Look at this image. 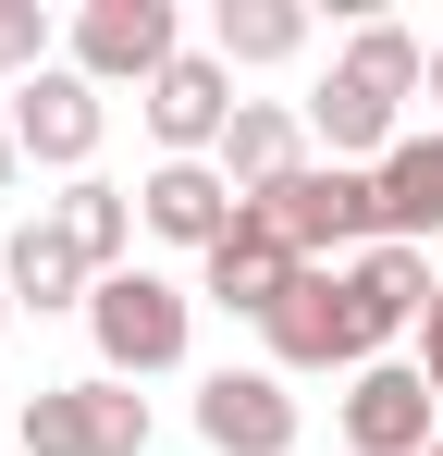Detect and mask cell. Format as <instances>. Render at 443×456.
Instances as JSON below:
<instances>
[{"label":"cell","mask_w":443,"mask_h":456,"mask_svg":"<svg viewBox=\"0 0 443 456\" xmlns=\"http://www.w3.org/2000/svg\"><path fill=\"white\" fill-rule=\"evenodd\" d=\"M136 223L160 234V247H197V259H210L222 234L246 223V198L222 185V160H160V173L136 185Z\"/></svg>","instance_id":"8fae6325"},{"label":"cell","mask_w":443,"mask_h":456,"mask_svg":"<svg viewBox=\"0 0 443 456\" xmlns=\"http://www.w3.org/2000/svg\"><path fill=\"white\" fill-rule=\"evenodd\" d=\"M12 160H25V149H12V124H0V185H12Z\"/></svg>","instance_id":"44dd1931"},{"label":"cell","mask_w":443,"mask_h":456,"mask_svg":"<svg viewBox=\"0 0 443 456\" xmlns=\"http://www.w3.org/2000/svg\"><path fill=\"white\" fill-rule=\"evenodd\" d=\"M86 333H99L111 382L173 370V358H185V284H160V272H111V284L86 297Z\"/></svg>","instance_id":"277c9868"},{"label":"cell","mask_w":443,"mask_h":456,"mask_svg":"<svg viewBox=\"0 0 443 456\" xmlns=\"http://www.w3.org/2000/svg\"><path fill=\"white\" fill-rule=\"evenodd\" d=\"M185 62L173 50V0H86L74 12V75L86 86H160Z\"/></svg>","instance_id":"8992f818"},{"label":"cell","mask_w":443,"mask_h":456,"mask_svg":"<svg viewBox=\"0 0 443 456\" xmlns=\"http://www.w3.org/2000/svg\"><path fill=\"white\" fill-rule=\"evenodd\" d=\"M284 173H308V124H295L284 99H246L234 136H222V185H234V198H271Z\"/></svg>","instance_id":"9a60e30c"},{"label":"cell","mask_w":443,"mask_h":456,"mask_svg":"<svg viewBox=\"0 0 443 456\" xmlns=\"http://www.w3.org/2000/svg\"><path fill=\"white\" fill-rule=\"evenodd\" d=\"M295 272H308V259H295L284 234L246 210V223H234V234L210 247V259H197V297H210V308H234V321H271V308L295 297Z\"/></svg>","instance_id":"7c38bea8"},{"label":"cell","mask_w":443,"mask_h":456,"mask_svg":"<svg viewBox=\"0 0 443 456\" xmlns=\"http://www.w3.org/2000/svg\"><path fill=\"white\" fill-rule=\"evenodd\" d=\"M259 333H271V370H369V358H382L358 297H345V272H295V297L271 308Z\"/></svg>","instance_id":"5b68a950"},{"label":"cell","mask_w":443,"mask_h":456,"mask_svg":"<svg viewBox=\"0 0 443 456\" xmlns=\"http://www.w3.org/2000/svg\"><path fill=\"white\" fill-rule=\"evenodd\" d=\"M431 111H443V37H431Z\"/></svg>","instance_id":"7402d4cb"},{"label":"cell","mask_w":443,"mask_h":456,"mask_svg":"<svg viewBox=\"0 0 443 456\" xmlns=\"http://www.w3.org/2000/svg\"><path fill=\"white\" fill-rule=\"evenodd\" d=\"M369 173H382V234L394 247H431L443 234V136H394Z\"/></svg>","instance_id":"2e32d148"},{"label":"cell","mask_w":443,"mask_h":456,"mask_svg":"<svg viewBox=\"0 0 443 456\" xmlns=\"http://www.w3.org/2000/svg\"><path fill=\"white\" fill-rule=\"evenodd\" d=\"M234 111H246V99H234V62H222V50H185L173 75L148 86V136H160L173 160H222Z\"/></svg>","instance_id":"ba28073f"},{"label":"cell","mask_w":443,"mask_h":456,"mask_svg":"<svg viewBox=\"0 0 443 456\" xmlns=\"http://www.w3.org/2000/svg\"><path fill=\"white\" fill-rule=\"evenodd\" d=\"M308 50V0H222V62H295Z\"/></svg>","instance_id":"ac0fdd59"},{"label":"cell","mask_w":443,"mask_h":456,"mask_svg":"<svg viewBox=\"0 0 443 456\" xmlns=\"http://www.w3.org/2000/svg\"><path fill=\"white\" fill-rule=\"evenodd\" d=\"M0 321H12V284H0Z\"/></svg>","instance_id":"603a6c76"},{"label":"cell","mask_w":443,"mask_h":456,"mask_svg":"<svg viewBox=\"0 0 443 456\" xmlns=\"http://www.w3.org/2000/svg\"><path fill=\"white\" fill-rule=\"evenodd\" d=\"M431 86V50L407 37V25H358L345 37V62H333V86L308 99V124L333 136V160H369V149H394V111Z\"/></svg>","instance_id":"6da1fadb"},{"label":"cell","mask_w":443,"mask_h":456,"mask_svg":"<svg viewBox=\"0 0 443 456\" xmlns=\"http://www.w3.org/2000/svg\"><path fill=\"white\" fill-rule=\"evenodd\" d=\"M50 223H62L74 247H86V272L111 284V272H124V247H136V198H124V185H99V173H74L62 198H50Z\"/></svg>","instance_id":"e0dca14e"},{"label":"cell","mask_w":443,"mask_h":456,"mask_svg":"<svg viewBox=\"0 0 443 456\" xmlns=\"http://www.w3.org/2000/svg\"><path fill=\"white\" fill-rule=\"evenodd\" d=\"M0 284H12V308H86V297H99L86 247H74V234L50 223V210H37V223L12 234V247H0Z\"/></svg>","instance_id":"5bb4252c"},{"label":"cell","mask_w":443,"mask_h":456,"mask_svg":"<svg viewBox=\"0 0 443 456\" xmlns=\"http://www.w3.org/2000/svg\"><path fill=\"white\" fill-rule=\"evenodd\" d=\"M431 284H443V272H431V247H394V234L345 259V297H358V321H369V346H382V333H407V321L431 308Z\"/></svg>","instance_id":"4fadbf2b"},{"label":"cell","mask_w":443,"mask_h":456,"mask_svg":"<svg viewBox=\"0 0 443 456\" xmlns=\"http://www.w3.org/2000/svg\"><path fill=\"white\" fill-rule=\"evenodd\" d=\"M246 210H259V223L320 272L333 247H345V259L382 247V173H358V160H308V173H284V185H271V198H246Z\"/></svg>","instance_id":"7a4b0ae2"},{"label":"cell","mask_w":443,"mask_h":456,"mask_svg":"<svg viewBox=\"0 0 443 456\" xmlns=\"http://www.w3.org/2000/svg\"><path fill=\"white\" fill-rule=\"evenodd\" d=\"M345 444H358V456H431V444H443V395H431V370L369 358V370L345 382Z\"/></svg>","instance_id":"52a82bcc"},{"label":"cell","mask_w":443,"mask_h":456,"mask_svg":"<svg viewBox=\"0 0 443 456\" xmlns=\"http://www.w3.org/2000/svg\"><path fill=\"white\" fill-rule=\"evenodd\" d=\"M99 124H111V99L74 75V62H50V75L12 99V149L50 160V173H86V160H99Z\"/></svg>","instance_id":"30bf717a"},{"label":"cell","mask_w":443,"mask_h":456,"mask_svg":"<svg viewBox=\"0 0 443 456\" xmlns=\"http://www.w3.org/2000/svg\"><path fill=\"white\" fill-rule=\"evenodd\" d=\"M197 432H210V456H295V395L284 370H210L197 382Z\"/></svg>","instance_id":"9c48e42d"},{"label":"cell","mask_w":443,"mask_h":456,"mask_svg":"<svg viewBox=\"0 0 443 456\" xmlns=\"http://www.w3.org/2000/svg\"><path fill=\"white\" fill-rule=\"evenodd\" d=\"M431 456H443V444H431Z\"/></svg>","instance_id":"cb8c5ba5"},{"label":"cell","mask_w":443,"mask_h":456,"mask_svg":"<svg viewBox=\"0 0 443 456\" xmlns=\"http://www.w3.org/2000/svg\"><path fill=\"white\" fill-rule=\"evenodd\" d=\"M419 333H431V346H419V370H431V395H443V284H431V308H419Z\"/></svg>","instance_id":"ffe728a7"},{"label":"cell","mask_w":443,"mask_h":456,"mask_svg":"<svg viewBox=\"0 0 443 456\" xmlns=\"http://www.w3.org/2000/svg\"><path fill=\"white\" fill-rule=\"evenodd\" d=\"M148 444V395L136 382H37L25 395V456H136Z\"/></svg>","instance_id":"3957f363"},{"label":"cell","mask_w":443,"mask_h":456,"mask_svg":"<svg viewBox=\"0 0 443 456\" xmlns=\"http://www.w3.org/2000/svg\"><path fill=\"white\" fill-rule=\"evenodd\" d=\"M0 75H50V12H37V0H0Z\"/></svg>","instance_id":"d6986e66"}]
</instances>
